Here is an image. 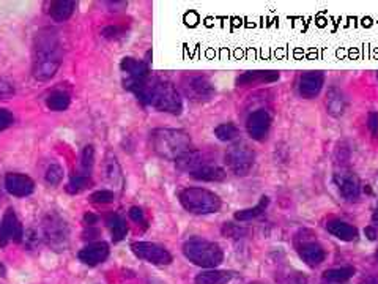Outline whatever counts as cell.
<instances>
[{"instance_id":"29","label":"cell","mask_w":378,"mask_h":284,"mask_svg":"<svg viewBox=\"0 0 378 284\" xmlns=\"http://www.w3.org/2000/svg\"><path fill=\"white\" fill-rule=\"evenodd\" d=\"M215 136L222 142H232L240 138V128L232 122L221 123L215 128Z\"/></svg>"},{"instance_id":"13","label":"cell","mask_w":378,"mask_h":284,"mask_svg":"<svg viewBox=\"0 0 378 284\" xmlns=\"http://www.w3.org/2000/svg\"><path fill=\"white\" fill-rule=\"evenodd\" d=\"M5 190L14 198H27L35 191V182L21 172H10L5 176Z\"/></svg>"},{"instance_id":"12","label":"cell","mask_w":378,"mask_h":284,"mask_svg":"<svg viewBox=\"0 0 378 284\" xmlns=\"http://www.w3.org/2000/svg\"><path fill=\"white\" fill-rule=\"evenodd\" d=\"M334 183L344 199L356 201L361 196V182L352 171H341L334 174Z\"/></svg>"},{"instance_id":"15","label":"cell","mask_w":378,"mask_h":284,"mask_svg":"<svg viewBox=\"0 0 378 284\" xmlns=\"http://www.w3.org/2000/svg\"><path fill=\"white\" fill-rule=\"evenodd\" d=\"M325 84V74L322 71H306L300 76L298 92L303 98H315L320 94Z\"/></svg>"},{"instance_id":"44","label":"cell","mask_w":378,"mask_h":284,"mask_svg":"<svg viewBox=\"0 0 378 284\" xmlns=\"http://www.w3.org/2000/svg\"><path fill=\"white\" fill-rule=\"evenodd\" d=\"M375 258H377V261H378V250H377V254H375Z\"/></svg>"},{"instance_id":"7","label":"cell","mask_w":378,"mask_h":284,"mask_svg":"<svg viewBox=\"0 0 378 284\" xmlns=\"http://www.w3.org/2000/svg\"><path fill=\"white\" fill-rule=\"evenodd\" d=\"M254 150H252L248 144H244V142H238V144L232 145L226 154V163L229 169L235 176L240 177L248 176L252 166H254Z\"/></svg>"},{"instance_id":"9","label":"cell","mask_w":378,"mask_h":284,"mask_svg":"<svg viewBox=\"0 0 378 284\" xmlns=\"http://www.w3.org/2000/svg\"><path fill=\"white\" fill-rule=\"evenodd\" d=\"M131 250L139 259L150 262L153 265H169L172 262V254L158 243L136 242L131 245Z\"/></svg>"},{"instance_id":"37","label":"cell","mask_w":378,"mask_h":284,"mask_svg":"<svg viewBox=\"0 0 378 284\" xmlns=\"http://www.w3.org/2000/svg\"><path fill=\"white\" fill-rule=\"evenodd\" d=\"M122 34H123V29L118 26H107L101 30V35L104 38H107V40H114V38H118Z\"/></svg>"},{"instance_id":"8","label":"cell","mask_w":378,"mask_h":284,"mask_svg":"<svg viewBox=\"0 0 378 284\" xmlns=\"http://www.w3.org/2000/svg\"><path fill=\"white\" fill-rule=\"evenodd\" d=\"M295 247L300 254V258L303 259L309 267L320 265L326 258L325 250L322 245L314 239V234L311 231H301L295 237Z\"/></svg>"},{"instance_id":"25","label":"cell","mask_w":378,"mask_h":284,"mask_svg":"<svg viewBox=\"0 0 378 284\" xmlns=\"http://www.w3.org/2000/svg\"><path fill=\"white\" fill-rule=\"evenodd\" d=\"M71 105V98L63 90H54L46 98V106L51 109V111L56 112H63L67 111Z\"/></svg>"},{"instance_id":"16","label":"cell","mask_w":378,"mask_h":284,"mask_svg":"<svg viewBox=\"0 0 378 284\" xmlns=\"http://www.w3.org/2000/svg\"><path fill=\"white\" fill-rule=\"evenodd\" d=\"M109 256V245L106 242H93L82 248L78 253V258L82 264L95 267L103 264Z\"/></svg>"},{"instance_id":"1","label":"cell","mask_w":378,"mask_h":284,"mask_svg":"<svg viewBox=\"0 0 378 284\" xmlns=\"http://www.w3.org/2000/svg\"><path fill=\"white\" fill-rule=\"evenodd\" d=\"M125 89L133 92L142 105L150 106L156 111L169 112L178 116L183 111V101L178 90L172 83L156 78V76H147L144 79H126Z\"/></svg>"},{"instance_id":"5","label":"cell","mask_w":378,"mask_h":284,"mask_svg":"<svg viewBox=\"0 0 378 284\" xmlns=\"http://www.w3.org/2000/svg\"><path fill=\"white\" fill-rule=\"evenodd\" d=\"M180 204L185 210L194 215H210L221 210L222 202L219 196L205 188H185L178 194Z\"/></svg>"},{"instance_id":"17","label":"cell","mask_w":378,"mask_h":284,"mask_svg":"<svg viewBox=\"0 0 378 284\" xmlns=\"http://www.w3.org/2000/svg\"><path fill=\"white\" fill-rule=\"evenodd\" d=\"M279 71H266V70H257V71H246L241 76H238L237 85H254V84H268L275 83L279 79Z\"/></svg>"},{"instance_id":"35","label":"cell","mask_w":378,"mask_h":284,"mask_svg":"<svg viewBox=\"0 0 378 284\" xmlns=\"http://www.w3.org/2000/svg\"><path fill=\"white\" fill-rule=\"evenodd\" d=\"M14 85L10 81L0 78V100H8L14 95Z\"/></svg>"},{"instance_id":"34","label":"cell","mask_w":378,"mask_h":284,"mask_svg":"<svg viewBox=\"0 0 378 284\" xmlns=\"http://www.w3.org/2000/svg\"><path fill=\"white\" fill-rule=\"evenodd\" d=\"M115 196L112 191L109 190H100V191H95L90 196V202H93V204H111V202H114Z\"/></svg>"},{"instance_id":"28","label":"cell","mask_w":378,"mask_h":284,"mask_svg":"<svg viewBox=\"0 0 378 284\" xmlns=\"http://www.w3.org/2000/svg\"><path fill=\"white\" fill-rule=\"evenodd\" d=\"M355 267H341V269H331V270H326L325 273H323V278H325L326 281L330 283H334V284H344L347 283L348 280H352L353 275H355Z\"/></svg>"},{"instance_id":"40","label":"cell","mask_w":378,"mask_h":284,"mask_svg":"<svg viewBox=\"0 0 378 284\" xmlns=\"http://www.w3.org/2000/svg\"><path fill=\"white\" fill-rule=\"evenodd\" d=\"M98 220H100V218H98L96 215H93V213H85V215H84V221H85L89 226L96 225Z\"/></svg>"},{"instance_id":"39","label":"cell","mask_w":378,"mask_h":284,"mask_svg":"<svg viewBox=\"0 0 378 284\" xmlns=\"http://www.w3.org/2000/svg\"><path fill=\"white\" fill-rule=\"evenodd\" d=\"M367 127L372 131V134L378 133V114L377 112H370L369 117H367Z\"/></svg>"},{"instance_id":"45","label":"cell","mask_w":378,"mask_h":284,"mask_svg":"<svg viewBox=\"0 0 378 284\" xmlns=\"http://www.w3.org/2000/svg\"><path fill=\"white\" fill-rule=\"evenodd\" d=\"M0 196H2V187H0Z\"/></svg>"},{"instance_id":"30","label":"cell","mask_w":378,"mask_h":284,"mask_svg":"<svg viewBox=\"0 0 378 284\" xmlns=\"http://www.w3.org/2000/svg\"><path fill=\"white\" fill-rule=\"evenodd\" d=\"M92 187V180L87 174H81V176L73 177L67 185V191L70 194H79L82 191Z\"/></svg>"},{"instance_id":"2","label":"cell","mask_w":378,"mask_h":284,"mask_svg":"<svg viewBox=\"0 0 378 284\" xmlns=\"http://www.w3.org/2000/svg\"><path fill=\"white\" fill-rule=\"evenodd\" d=\"M62 65V45L57 30L46 27L38 30L34 40V60H32V74L36 81L52 79Z\"/></svg>"},{"instance_id":"19","label":"cell","mask_w":378,"mask_h":284,"mask_svg":"<svg viewBox=\"0 0 378 284\" xmlns=\"http://www.w3.org/2000/svg\"><path fill=\"white\" fill-rule=\"evenodd\" d=\"M120 68H122L123 73L128 74V79H144L147 76H150L149 63L133 57H125L120 63Z\"/></svg>"},{"instance_id":"10","label":"cell","mask_w":378,"mask_h":284,"mask_svg":"<svg viewBox=\"0 0 378 284\" xmlns=\"http://www.w3.org/2000/svg\"><path fill=\"white\" fill-rule=\"evenodd\" d=\"M24 240V229L21 221L16 216L14 210L10 207L5 212L2 218V223H0V247L5 248L8 243H19Z\"/></svg>"},{"instance_id":"6","label":"cell","mask_w":378,"mask_h":284,"mask_svg":"<svg viewBox=\"0 0 378 284\" xmlns=\"http://www.w3.org/2000/svg\"><path fill=\"white\" fill-rule=\"evenodd\" d=\"M43 236L51 248L65 251L70 243V226L56 212L48 213L43 220Z\"/></svg>"},{"instance_id":"27","label":"cell","mask_w":378,"mask_h":284,"mask_svg":"<svg viewBox=\"0 0 378 284\" xmlns=\"http://www.w3.org/2000/svg\"><path fill=\"white\" fill-rule=\"evenodd\" d=\"M107 226L111 229L114 242H120V240H123L126 237V234H128L126 221L122 216L117 215V213H112V215L107 216Z\"/></svg>"},{"instance_id":"38","label":"cell","mask_w":378,"mask_h":284,"mask_svg":"<svg viewBox=\"0 0 378 284\" xmlns=\"http://www.w3.org/2000/svg\"><path fill=\"white\" fill-rule=\"evenodd\" d=\"M128 215L134 223H139V225L145 223V213L140 209V207H131Z\"/></svg>"},{"instance_id":"24","label":"cell","mask_w":378,"mask_h":284,"mask_svg":"<svg viewBox=\"0 0 378 284\" xmlns=\"http://www.w3.org/2000/svg\"><path fill=\"white\" fill-rule=\"evenodd\" d=\"M345 106H347V101H345V98H344L341 90L331 89L330 92H328L326 109L333 117H341L345 111Z\"/></svg>"},{"instance_id":"14","label":"cell","mask_w":378,"mask_h":284,"mask_svg":"<svg viewBox=\"0 0 378 284\" xmlns=\"http://www.w3.org/2000/svg\"><path fill=\"white\" fill-rule=\"evenodd\" d=\"M271 127V117L265 109L254 111L246 120V130L254 141H264Z\"/></svg>"},{"instance_id":"23","label":"cell","mask_w":378,"mask_h":284,"mask_svg":"<svg viewBox=\"0 0 378 284\" xmlns=\"http://www.w3.org/2000/svg\"><path fill=\"white\" fill-rule=\"evenodd\" d=\"M232 280V273L224 270H205L196 276V284H227Z\"/></svg>"},{"instance_id":"26","label":"cell","mask_w":378,"mask_h":284,"mask_svg":"<svg viewBox=\"0 0 378 284\" xmlns=\"http://www.w3.org/2000/svg\"><path fill=\"white\" fill-rule=\"evenodd\" d=\"M268 204H270V199H268V196H262L259 204L251 207V209H244V210H240L235 213V220L237 221H251V220H255L257 216H260L262 213H264L266 210Z\"/></svg>"},{"instance_id":"3","label":"cell","mask_w":378,"mask_h":284,"mask_svg":"<svg viewBox=\"0 0 378 284\" xmlns=\"http://www.w3.org/2000/svg\"><path fill=\"white\" fill-rule=\"evenodd\" d=\"M151 145L158 156L169 161H177L180 156L188 154L191 138L185 130L158 128L151 133Z\"/></svg>"},{"instance_id":"32","label":"cell","mask_w":378,"mask_h":284,"mask_svg":"<svg viewBox=\"0 0 378 284\" xmlns=\"http://www.w3.org/2000/svg\"><path fill=\"white\" fill-rule=\"evenodd\" d=\"M106 177L109 182L112 183H117L122 180V168H120L117 158L115 156H111L106 163Z\"/></svg>"},{"instance_id":"33","label":"cell","mask_w":378,"mask_h":284,"mask_svg":"<svg viewBox=\"0 0 378 284\" xmlns=\"http://www.w3.org/2000/svg\"><path fill=\"white\" fill-rule=\"evenodd\" d=\"M81 165L85 172H90L93 165H95V149L93 145H85L84 150H82L81 156Z\"/></svg>"},{"instance_id":"31","label":"cell","mask_w":378,"mask_h":284,"mask_svg":"<svg viewBox=\"0 0 378 284\" xmlns=\"http://www.w3.org/2000/svg\"><path fill=\"white\" fill-rule=\"evenodd\" d=\"M63 168L57 165V163H52V165H49L46 169L45 174V180L48 185H51V187H57L60 185V182L63 180Z\"/></svg>"},{"instance_id":"4","label":"cell","mask_w":378,"mask_h":284,"mask_svg":"<svg viewBox=\"0 0 378 284\" xmlns=\"http://www.w3.org/2000/svg\"><path fill=\"white\" fill-rule=\"evenodd\" d=\"M183 254L193 264L204 269H216L222 264L224 251L218 243L202 237H193L183 243Z\"/></svg>"},{"instance_id":"42","label":"cell","mask_w":378,"mask_h":284,"mask_svg":"<svg viewBox=\"0 0 378 284\" xmlns=\"http://www.w3.org/2000/svg\"><path fill=\"white\" fill-rule=\"evenodd\" d=\"M366 236L369 237L370 240H375V237H377L375 229H374V227H366Z\"/></svg>"},{"instance_id":"18","label":"cell","mask_w":378,"mask_h":284,"mask_svg":"<svg viewBox=\"0 0 378 284\" xmlns=\"http://www.w3.org/2000/svg\"><path fill=\"white\" fill-rule=\"evenodd\" d=\"M326 229L331 236H334L339 240H342V242H355V240L359 237L358 229L352 225H348V223L341 221V220L328 221Z\"/></svg>"},{"instance_id":"36","label":"cell","mask_w":378,"mask_h":284,"mask_svg":"<svg viewBox=\"0 0 378 284\" xmlns=\"http://www.w3.org/2000/svg\"><path fill=\"white\" fill-rule=\"evenodd\" d=\"M13 123H14V116L12 114V111H8V109L5 108H0V131L10 128Z\"/></svg>"},{"instance_id":"21","label":"cell","mask_w":378,"mask_h":284,"mask_svg":"<svg viewBox=\"0 0 378 284\" xmlns=\"http://www.w3.org/2000/svg\"><path fill=\"white\" fill-rule=\"evenodd\" d=\"M208 161H205V155L200 154L197 150H189L188 154H185L183 156H180L177 160V169L182 172H189L193 174L197 169L207 165Z\"/></svg>"},{"instance_id":"43","label":"cell","mask_w":378,"mask_h":284,"mask_svg":"<svg viewBox=\"0 0 378 284\" xmlns=\"http://www.w3.org/2000/svg\"><path fill=\"white\" fill-rule=\"evenodd\" d=\"M372 221L377 223V225H378V205H377V209L374 212V215H372Z\"/></svg>"},{"instance_id":"41","label":"cell","mask_w":378,"mask_h":284,"mask_svg":"<svg viewBox=\"0 0 378 284\" xmlns=\"http://www.w3.org/2000/svg\"><path fill=\"white\" fill-rule=\"evenodd\" d=\"M359 284H378V275H367Z\"/></svg>"},{"instance_id":"11","label":"cell","mask_w":378,"mask_h":284,"mask_svg":"<svg viewBox=\"0 0 378 284\" xmlns=\"http://www.w3.org/2000/svg\"><path fill=\"white\" fill-rule=\"evenodd\" d=\"M185 92L186 95L193 98L197 101H205L215 95V85L211 84V81L207 76L202 74H191L185 79Z\"/></svg>"},{"instance_id":"22","label":"cell","mask_w":378,"mask_h":284,"mask_svg":"<svg viewBox=\"0 0 378 284\" xmlns=\"http://www.w3.org/2000/svg\"><path fill=\"white\" fill-rule=\"evenodd\" d=\"M227 172L224 171L221 166L216 165H210V163H207L202 168L197 169L196 172L191 174V177L196 180H200V182H222L224 179H226Z\"/></svg>"},{"instance_id":"20","label":"cell","mask_w":378,"mask_h":284,"mask_svg":"<svg viewBox=\"0 0 378 284\" xmlns=\"http://www.w3.org/2000/svg\"><path fill=\"white\" fill-rule=\"evenodd\" d=\"M76 10L74 0H54L49 5V14L56 23H65L73 16Z\"/></svg>"}]
</instances>
